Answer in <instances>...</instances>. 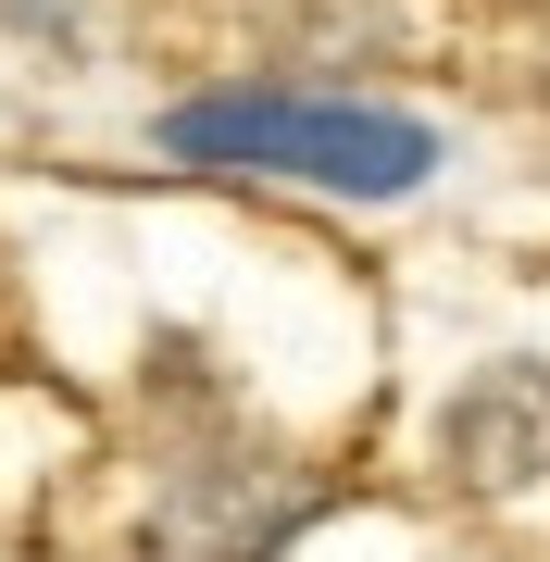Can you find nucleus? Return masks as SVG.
Listing matches in <instances>:
<instances>
[{"instance_id": "f257e3e1", "label": "nucleus", "mask_w": 550, "mask_h": 562, "mask_svg": "<svg viewBox=\"0 0 550 562\" xmlns=\"http://www.w3.org/2000/svg\"><path fill=\"white\" fill-rule=\"evenodd\" d=\"M164 150L238 162V176H288V188H338V201H401V188L438 176V125L375 113V101H301V88H213V101H176Z\"/></svg>"}, {"instance_id": "f03ea898", "label": "nucleus", "mask_w": 550, "mask_h": 562, "mask_svg": "<svg viewBox=\"0 0 550 562\" xmlns=\"http://www.w3.org/2000/svg\"><path fill=\"white\" fill-rule=\"evenodd\" d=\"M313 525V475L263 450H213L176 462V487L150 501V562H276Z\"/></svg>"}, {"instance_id": "7ed1b4c3", "label": "nucleus", "mask_w": 550, "mask_h": 562, "mask_svg": "<svg viewBox=\"0 0 550 562\" xmlns=\"http://www.w3.org/2000/svg\"><path fill=\"white\" fill-rule=\"evenodd\" d=\"M438 462L475 487V501L538 487L550 475V362H489V375L438 413Z\"/></svg>"}]
</instances>
